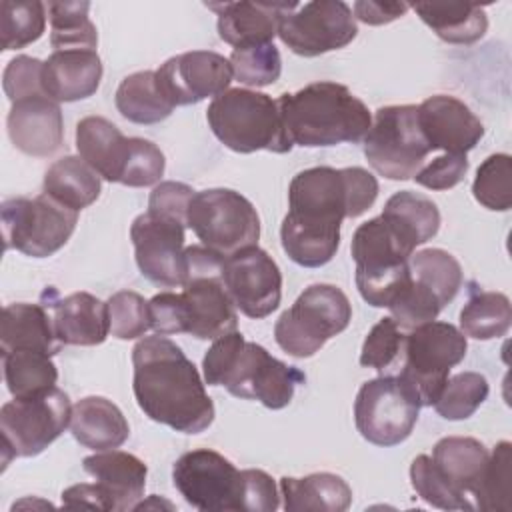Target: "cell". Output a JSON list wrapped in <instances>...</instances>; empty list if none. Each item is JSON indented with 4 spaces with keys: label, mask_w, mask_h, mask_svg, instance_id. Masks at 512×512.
I'll list each match as a JSON object with an SVG mask.
<instances>
[{
    "label": "cell",
    "mask_w": 512,
    "mask_h": 512,
    "mask_svg": "<svg viewBox=\"0 0 512 512\" xmlns=\"http://www.w3.org/2000/svg\"><path fill=\"white\" fill-rule=\"evenodd\" d=\"M132 390L140 410L182 434L204 432L216 416L204 382L182 348L166 336H146L132 348Z\"/></svg>",
    "instance_id": "obj_1"
},
{
    "label": "cell",
    "mask_w": 512,
    "mask_h": 512,
    "mask_svg": "<svg viewBox=\"0 0 512 512\" xmlns=\"http://www.w3.org/2000/svg\"><path fill=\"white\" fill-rule=\"evenodd\" d=\"M202 372L208 386H224L232 396L258 400L270 410L288 406L296 386L306 382L302 370L248 342L238 330L214 340L202 358Z\"/></svg>",
    "instance_id": "obj_2"
},
{
    "label": "cell",
    "mask_w": 512,
    "mask_h": 512,
    "mask_svg": "<svg viewBox=\"0 0 512 512\" xmlns=\"http://www.w3.org/2000/svg\"><path fill=\"white\" fill-rule=\"evenodd\" d=\"M276 104L290 142L306 148L356 144L372 126L368 106L338 82L306 84L280 94Z\"/></svg>",
    "instance_id": "obj_3"
},
{
    "label": "cell",
    "mask_w": 512,
    "mask_h": 512,
    "mask_svg": "<svg viewBox=\"0 0 512 512\" xmlns=\"http://www.w3.org/2000/svg\"><path fill=\"white\" fill-rule=\"evenodd\" d=\"M378 198V180L360 166H314L298 172L288 186V214L284 218L340 230L344 218H358Z\"/></svg>",
    "instance_id": "obj_4"
},
{
    "label": "cell",
    "mask_w": 512,
    "mask_h": 512,
    "mask_svg": "<svg viewBox=\"0 0 512 512\" xmlns=\"http://www.w3.org/2000/svg\"><path fill=\"white\" fill-rule=\"evenodd\" d=\"M206 120L212 134L238 154L256 150L286 154L294 146L284 130L276 100L258 90H226L208 104Z\"/></svg>",
    "instance_id": "obj_5"
},
{
    "label": "cell",
    "mask_w": 512,
    "mask_h": 512,
    "mask_svg": "<svg viewBox=\"0 0 512 512\" xmlns=\"http://www.w3.org/2000/svg\"><path fill=\"white\" fill-rule=\"evenodd\" d=\"M352 320L348 296L332 284L308 286L274 324L276 344L294 358L314 356Z\"/></svg>",
    "instance_id": "obj_6"
},
{
    "label": "cell",
    "mask_w": 512,
    "mask_h": 512,
    "mask_svg": "<svg viewBox=\"0 0 512 512\" xmlns=\"http://www.w3.org/2000/svg\"><path fill=\"white\" fill-rule=\"evenodd\" d=\"M468 342L450 322L432 320L408 330L398 378L416 394L420 406H434L450 370L466 356Z\"/></svg>",
    "instance_id": "obj_7"
},
{
    "label": "cell",
    "mask_w": 512,
    "mask_h": 512,
    "mask_svg": "<svg viewBox=\"0 0 512 512\" xmlns=\"http://www.w3.org/2000/svg\"><path fill=\"white\" fill-rule=\"evenodd\" d=\"M188 228L198 236L202 246L220 256L258 246L260 218L252 202L230 188H210L194 192L188 216Z\"/></svg>",
    "instance_id": "obj_8"
},
{
    "label": "cell",
    "mask_w": 512,
    "mask_h": 512,
    "mask_svg": "<svg viewBox=\"0 0 512 512\" xmlns=\"http://www.w3.org/2000/svg\"><path fill=\"white\" fill-rule=\"evenodd\" d=\"M186 258L188 276L180 292L188 314L186 334L198 340H216L234 332L238 314L222 280L224 256L206 246H188Z\"/></svg>",
    "instance_id": "obj_9"
},
{
    "label": "cell",
    "mask_w": 512,
    "mask_h": 512,
    "mask_svg": "<svg viewBox=\"0 0 512 512\" xmlns=\"http://www.w3.org/2000/svg\"><path fill=\"white\" fill-rule=\"evenodd\" d=\"M70 398L58 386L28 398H14L0 408L4 464L46 450L70 426Z\"/></svg>",
    "instance_id": "obj_10"
},
{
    "label": "cell",
    "mask_w": 512,
    "mask_h": 512,
    "mask_svg": "<svg viewBox=\"0 0 512 512\" xmlns=\"http://www.w3.org/2000/svg\"><path fill=\"white\" fill-rule=\"evenodd\" d=\"M420 124L418 106H382L364 136L368 164L388 180H410L424 166L430 154Z\"/></svg>",
    "instance_id": "obj_11"
},
{
    "label": "cell",
    "mask_w": 512,
    "mask_h": 512,
    "mask_svg": "<svg viewBox=\"0 0 512 512\" xmlns=\"http://www.w3.org/2000/svg\"><path fill=\"white\" fill-rule=\"evenodd\" d=\"M4 248L32 258L58 252L72 236L78 212L56 202L48 194L36 198H8L0 208Z\"/></svg>",
    "instance_id": "obj_12"
},
{
    "label": "cell",
    "mask_w": 512,
    "mask_h": 512,
    "mask_svg": "<svg viewBox=\"0 0 512 512\" xmlns=\"http://www.w3.org/2000/svg\"><path fill=\"white\" fill-rule=\"evenodd\" d=\"M420 408L416 394L398 376H378L360 386L354 422L364 440L388 448L412 434Z\"/></svg>",
    "instance_id": "obj_13"
},
{
    "label": "cell",
    "mask_w": 512,
    "mask_h": 512,
    "mask_svg": "<svg viewBox=\"0 0 512 512\" xmlns=\"http://www.w3.org/2000/svg\"><path fill=\"white\" fill-rule=\"evenodd\" d=\"M172 482L182 498L198 510H242V470L216 450L198 448L182 454L174 462Z\"/></svg>",
    "instance_id": "obj_14"
},
{
    "label": "cell",
    "mask_w": 512,
    "mask_h": 512,
    "mask_svg": "<svg viewBox=\"0 0 512 512\" xmlns=\"http://www.w3.org/2000/svg\"><path fill=\"white\" fill-rule=\"evenodd\" d=\"M358 34L352 8L342 0L298 4L280 22V40L298 56L314 58L348 46Z\"/></svg>",
    "instance_id": "obj_15"
},
{
    "label": "cell",
    "mask_w": 512,
    "mask_h": 512,
    "mask_svg": "<svg viewBox=\"0 0 512 512\" xmlns=\"http://www.w3.org/2000/svg\"><path fill=\"white\" fill-rule=\"evenodd\" d=\"M182 224L144 212L130 226L134 258L140 274L156 286H184L188 276V258L184 248Z\"/></svg>",
    "instance_id": "obj_16"
},
{
    "label": "cell",
    "mask_w": 512,
    "mask_h": 512,
    "mask_svg": "<svg viewBox=\"0 0 512 512\" xmlns=\"http://www.w3.org/2000/svg\"><path fill=\"white\" fill-rule=\"evenodd\" d=\"M222 280L236 310L248 318H266L280 306L282 272L272 256L258 246L226 256Z\"/></svg>",
    "instance_id": "obj_17"
},
{
    "label": "cell",
    "mask_w": 512,
    "mask_h": 512,
    "mask_svg": "<svg viewBox=\"0 0 512 512\" xmlns=\"http://www.w3.org/2000/svg\"><path fill=\"white\" fill-rule=\"evenodd\" d=\"M232 78L230 60L212 50H192L172 56L156 70L158 86L174 108L224 94Z\"/></svg>",
    "instance_id": "obj_18"
},
{
    "label": "cell",
    "mask_w": 512,
    "mask_h": 512,
    "mask_svg": "<svg viewBox=\"0 0 512 512\" xmlns=\"http://www.w3.org/2000/svg\"><path fill=\"white\" fill-rule=\"evenodd\" d=\"M418 124L430 150L468 154L484 136L480 118L458 98L436 94L418 106Z\"/></svg>",
    "instance_id": "obj_19"
},
{
    "label": "cell",
    "mask_w": 512,
    "mask_h": 512,
    "mask_svg": "<svg viewBox=\"0 0 512 512\" xmlns=\"http://www.w3.org/2000/svg\"><path fill=\"white\" fill-rule=\"evenodd\" d=\"M42 304L50 310L56 338L64 346H96L110 334L108 304L90 292H72L62 298L48 286L42 292Z\"/></svg>",
    "instance_id": "obj_20"
},
{
    "label": "cell",
    "mask_w": 512,
    "mask_h": 512,
    "mask_svg": "<svg viewBox=\"0 0 512 512\" xmlns=\"http://www.w3.org/2000/svg\"><path fill=\"white\" fill-rule=\"evenodd\" d=\"M12 144L36 158L52 156L64 142V120L60 104L46 94L12 102L6 118Z\"/></svg>",
    "instance_id": "obj_21"
},
{
    "label": "cell",
    "mask_w": 512,
    "mask_h": 512,
    "mask_svg": "<svg viewBox=\"0 0 512 512\" xmlns=\"http://www.w3.org/2000/svg\"><path fill=\"white\" fill-rule=\"evenodd\" d=\"M218 16V36L234 46L270 44L278 34L280 22L298 4L286 2H220L206 4Z\"/></svg>",
    "instance_id": "obj_22"
},
{
    "label": "cell",
    "mask_w": 512,
    "mask_h": 512,
    "mask_svg": "<svg viewBox=\"0 0 512 512\" xmlns=\"http://www.w3.org/2000/svg\"><path fill=\"white\" fill-rule=\"evenodd\" d=\"M82 468L90 474L108 498L110 510H134L144 496L148 468L146 464L122 450H102L82 460Z\"/></svg>",
    "instance_id": "obj_23"
},
{
    "label": "cell",
    "mask_w": 512,
    "mask_h": 512,
    "mask_svg": "<svg viewBox=\"0 0 512 512\" xmlns=\"http://www.w3.org/2000/svg\"><path fill=\"white\" fill-rule=\"evenodd\" d=\"M432 462L458 494L464 510H476V490L488 464V448L470 436H446L432 448Z\"/></svg>",
    "instance_id": "obj_24"
},
{
    "label": "cell",
    "mask_w": 512,
    "mask_h": 512,
    "mask_svg": "<svg viewBox=\"0 0 512 512\" xmlns=\"http://www.w3.org/2000/svg\"><path fill=\"white\" fill-rule=\"evenodd\" d=\"M76 150L100 178L120 184L132 158L134 138H126L116 124L102 116H86L76 126Z\"/></svg>",
    "instance_id": "obj_25"
},
{
    "label": "cell",
    "mask_w": 512,
    "mask_h": 512,
    "mask_svg": "<svg viewBox=\"0 0 512 512\" xmlns=\"http://www.w3.org/2000/svg\"><path fill=\"white\" fill-rule=\"evenodd\" d=\"M102 80V60L96 50H54L42 68V88L56 102H76L92 96Z\"/></svg>",
    "instance_id": "obj_26"
},
{
    "label": "cell",
    "mask_w": 512,
    "mask_h": 512,
    "mask_svg": "<svg viewBox=\"0 0 512 512\" xmlns=\"http://www.w3.org/2000/svg\"><path fill=\"white\" fill-rule=\"evenodd\" d=\"M64 344L56 338L52 314L40 304L16 302L2 310L0 318V350H40L50 356L58 354Z\"/></svg>",
    "instance_id": "obj_27"
},
{
    "label": "cell",
    "mask_w": 512,
    "mask_h": 512,
    "mask_svg": "<svg viewBox=\"0 0 512 512\" xmlns=\"http://www.w3.org/2000/svg\"><path fill=\"white\" fill-rule=\"evenodd\" d=\"M70 432L84 448L102 452L122 446L130 436V426L112 400L86 396L72 406Z\"/></svg>",
    "instance_id": "obj_28"
},
{
    "label": "cell",
    "mask_w": 512,
    "mask_h": 512,
    "mask_svg": "<svg viewBox=\"0 0 512 512\" xmlns=\"http://www.w3.org/2000/svg\"><path fill=\"white\" fill-rule=\"evenodd\" d=\"M280 496L286 512H344L352 504L348 482L332 472H314L304 478L282 476Z\"/></svg>",
    "instance_id": "obj_29"
},
{
    "label": "cell",
    "mask_w": 512,
    "mask_h": 512,
    "mask_svg": "<svg viewBox=\"0 0 512 512\" xmlns=\"http://www.w3.org/2000/svg\"><path fill=\"white\" fill-rule=\"evenodd\" d=\"M420 20L448 44H474L488 30V16L472 2H418L412 6Z\"/></svg>",
    "instance_id": "obj_30"
},
{
    "label": "cell",
    "mask_w": 512,
    "mask_h": 512,
    "mask_svg": "<svg viewBox=\"0 0 512 512\" xmlns=\"http://www.w3.org/2000/svg\"><path fill=\"white\" fill-rule=\"evenodd\" d=\"M42 190L66 208L80 212L98 200L102 180L100 174L80 156H64L48 166Z\"/></svg>",
    "instance_id": "obj_31"
},
{
    "label": "cell",
    "mask_w": 512,
    "mask_h": 512,
    "mask_svg": "<svg viewBox=\"0 0 512 512\" xmlns=\"http://www.w3.org/2000/svg\"><path fill=\"white\" fill-rule=\"evenodd\" d=\"M118 112L134 124H156L166 120L174 106L162 94L156 70H140L126 76L116 90Z\"/></svg>",
    "instance_id": "obj_32"
},
{
    "label": "cell",
    "mask_w": 512,
    "mask_h": 512,
    "mask_svg": "<svg viewBox=\"0 0 512 512\" xmlns=\"http://www.w3.org/2000/svg\"><path fill=\"white\" fill-rule=\"evenodd\" d=\"M6 388L14 398L42 394L56 386L58 368L52 356L40 350H12L2 354Z\"/></svg>",
    "instance_id": "obj_33"
},
{
    "label": "cell",
    "mask_w": 512,
    "mask_h": 512,
    "mask_svg": "<svg viewBox=\"0 0 512 512\" xmlns=\"http://www.w3.org/2000/svg\"><path fill=\"white\" fill-rule=\"evenodd\" d=\"M512 322V306L506 294L472 290L468 302L460 310V328L464 336L474 340H492L508 332Z\"/></svg>",
    "instance_id": "obj_34"
},
{
    "label": "cell",
    "mask_w": 512,
    "mask_h": 512,
    "mask_svg": "<svg viewBox=\"0 0 512 512\" xmlns=\"http://www.w3.org/2000/svg\"><path fill=\"white\" fill-rule=\"evenodd\" d=\"M90 2H48L50 44L54 50H96V26L88 18Z\"/></svg>",
    "instance_id": "obj_35"
},
{
    "label": "cell",
    "mask_w": 512,
    "mask_h": 512,
    "mask_svg": "<svg viewBox=\"0 0 512 512\" xmlns=\"http://www.w3.org/2000/svg\"><path fill=\"white\" fill-rule=\"evenodd\" d=\"M410 276L428 288L442 306L452 302L462 286L460 262L442 248H426L410 256Z\"/></svg>",
    "instance_id": "obj_36"
},
{
    "label": "cell",
    "mask_w": 512,
    "mask_h": 512,
    "mask_svg": "<svg viewBox=\"0 0 512 512\" xmlns=\"http://www.w3.org/2000/svg\"><path fill=\"white\" fill-rule=\"evenodd\" d=\"M46 28V4L40 0H4L0 4L2 50H18L36 42Z\"/></svg>",
    "instance_id": "obj_37"
},
{
    "label": "cell",
    "mask_w": 512,
    "mask_h": 512,
    "mask_svg": "<svg viewBox=\"0 0 512 512\" xmlns=\"http://www.w3.org/2000/svg\"><path fill=\"white\" fill-rule=\"evenodd\" d=\"M490 386L480 372H460L446 380L434 408L446 420H466L488 398Z\"/></svg>",
    "instance_id": "obj_38"
},
{
    "label": "cell",
    "mask_w": 512,
    "mask_h": 512,
    "mask_svg": "<svg viewBox=\"0 0 512 512\" xmlns=\"http://www.w3.org/2000/svg\"><path fill=\"white\" fill-rule=\"evenodd\" d=\"M512 444L502 440L492 450L484 474L476 490V510L484 512H508L510 510V492H512Z\"/></svg>",
    "instance_id": "obj_39"
},
{
    "label": "cell",
    "mask_w": 512,
    "mask_h": 512,
    "mask_svg": "<svg viewBox=\"0 0 512 512\" xmlns=\"http://www.w3.org/2000/svg\"><path fill=\"white\" fill-rule=\"evenodd\" d=\"M472 194L484 208L506 212L512 206V158L504 152L488 156L476 170Z\"/></svg>",
    "instance_id": "obj_40"
},
{
    "label": "cell",
    "mask_w": 512,
    "mask_h": 512,
    "mask_svg": "<svg viewBox=\"0 0 512 512\" xmlns=\"http://www.w3.org/2000/svg\"><path fill=\"white\" fill-rule=\"evenodd\" d=\"M228 60L232 64L234 78L252 88L274 84L282 72V58L272 42L234 48Z\"/></svg>",
    "instance_id": "obj_41"
},
{
    "label": "cell",
    "mask_w": 512,
    "mask_h": 512,
    "mask_svg": "<svg viewBox=\"0 0 512 512\" xmlns=\"http://www.w3.org/2000/svg\"><path fill=\"white\" fill-rule=\"evenodd\" d=\"M110 334L118 340H134L144 336L150 326L148 302L134 290H120L108 298Z\"/></svg>",
    "instance_id": "obj_42"
},
{
    "label": "cell",
    "mask_w": 512,
    "mask_h": 512,
    "mask_svg": "<svg viewBox=\"0 0 512 512\" xmlns=\"http://www.w3.org/2000/svg\"><path fill=\"white\" fill-rule=\"evenodd\" d=\"M404 330L392 320V316L380 318L372 330L368 332L362 350H360V366L374 368L378 372H384L396 360L404 356Z\"/></svg>",
    "instance_id": "obj_43"
},
{
    "label": "cell",
    "mask_w": 512,
    "mask_h": 512,
    "mask_svg": "<svg viewBox=\"0 0 512 512\" xmlns=\"http://www.w3.org/2000/svg\"><path fill=\"white\" fill-rule=\"evenodd\" d=\"M410 482L416 494L430 506L442 510H464L458 494L448 486L442 474L436 470L428 454H420L410 464Z\"/></svg>",
    "instance_id": "obj_44"
},
{
    "label": "cell",
    "mask_w": 512,
    "mask_h": 512,
    "mask_svg": "<svg viewBox=\"0 0 512 512\" xmlns=\"http://www.w3.org/2000/svg\"><path fill=\"white\" fill-rule=\"evenodd\" d=\"M42 68L44 62L26 54H20L8 62L2 74V86L10 102L46 94L42 88Z\"/></svg>",
    "instance_id": "obj_45"
},
{
    "label": "cell",
    "mask_w": 512,
    "mask_h": 512,
    "mask_svg": "<svg viewBox=\"0 0 512 512\" xmlns=\"http://www.w3.org/2000/svg\"><path fill=\"white\" fill-rule=\"evenodd\" d=\"M192 196H194V190L184 182H174V180L160 182L150 192L148 212L160 218L174 220L182 226H188L186 216H188V206Z\"/></svg>",
    "instance_id": "obj_46"
},
{
    "label": "cell",
    "mask_w": 512,
    "mask_h": 512,
    "mask_svg": "<svg viewBox=\"0 0 512 512\" xmlns=\"http://www.w3.org/2000/svg\"><path fill=\"white\" fill-rule=\"evenodd\" d=\"M468 158L466 154H442L436 156L432 162L424 164L414 180L416 184L428 190H450L460 184L468 172Z\"/></svg>",
    "instance_id": "obj_47"
},
{
    "label": "cell",
    "mask_w": 512,
    "mask_h": 512,
    "mask_svg": "<svg viewBox=\"0 0 512 512\" xmlns=\"http://www.w3.org/2000/svg\"><path fill=\"white\" fill-rule=\"evenodd\" d=\"M150 326L160 336L188 330V314L180 292H160L148 300Z\"/></svg>",
    "instance_id": "obj_48"
},
{
    "label": "cell",
    "mask_w": 512,
    "mask_h": 512,
    "mask_svg": "<svg viewBox=\"0 0 512 512\" xmlns=\"http://www.w3.org/2000/svg\"><path fill=\"white\" fill-rule=\"evenodd\" d=\"M242 510L246 512H274L280 506L278 486L270 474L258 468L242 470Z\"/></svg>",
    "instance_id": "obj_49"
},
{
    "label": "cell",
    "mask_w": 512,
    "mask_h": 512,
    "mask_svg": "<svg viewBox=\"0 0 512 512\" xmlns=\"http://www.w3.org/2000/svg\"><path fill=\"white\" fill-rule=\"evenodd\" d=\"M408 4L404 2H370V0H358L352 6V14L356 20L370 24V26H382L392 20L402 18L408 12Z\"/></svg>",
    "instance_id": "obj_50"
},
{
    "label": "cell",
    "mask_w": 512,
    "mask_h": 512,
    "mask_svg": "<svg viewBox=\"0 0 512 512\" xmlns=\"http://www.w3.org/2000/svg\"><path fill=\"white\" fill-rule=\"evenodd\" d=\"M62 506L66 508H94L110 510L108 498L102 488L94 484H74L62 492Z\"/></svg>",
    "instance_id": "obj_51"
}]
</instances>
